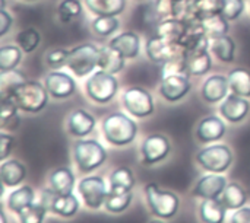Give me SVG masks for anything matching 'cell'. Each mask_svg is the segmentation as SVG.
Segmentation results:
<instances>
[{
    "instance_id": "cell-1",
    "label": "cell",
    "mask_w": 250,
    "mask_h": 223,
    "mask_svg": "<svg viewBox=\"0 0 250 223\" xmlns=\"http://www.w3.org/2000/svg\"><path fill=\"white\" fill-rule=\"evenodd\" d=\"M101 127L105 142L117 148L130 145L138 134V124L125 112H111L105 115Z\"/></svg>"
},
{
    "instance_id": "cell-2",
    "label": "cell",
    "mask_w": 250,
    "mask_h": 223,
    "mask_svg": "<svg viewBox=\"0 0 250 223\" xmlns=\"http://www.w3.org/2000/svg\"><path fill=\"white\" fill-rule=\"evenodd\" d=\"M10 98L16 102L18 108L28 114L41 112L51 98L45 85L38 80H26L19 85Z\"/></svg>"
},
{
    "instance_id": "cell-3",
    "label": "cell",
    "mask_w": 250,
    "mask_h": 223,
    "mask_svg": "<svg viewBox=\"0 0 250 223\" xmlns=\"http://www.w3.org/2000/svg\"><path fill=\"white\" fill-rule=\"evenodd\" d=\"M107 150L94 139H79L73 145V159L82 174H89L107 161Z\"/></svg>"
},
{
    "instance_id": "cell-4",
    "label": "cell",
    "mask_w": 250,
    "mask_h": 223,
    "mask_svg": "<svg viewBox=\"0 0 250 223\" xmlns=\"http://www.w3.org/2000/svg\"><path fill=\"white\" fill-rule=\"evenodd\" d=\"M120 83L117 77L108 72L104 70H95L85 82V93L86 96L100 105L111 102L117 92H119Z\"/></svg>"
},
{
    "instance_id": "cell-5",
    "label": "cell",
    "mask_w": 250,
    "mask_h": 223,
    "mask_svg": "<svg viewBox=\"0 0 250 223\" xmlns=\"http://www.w3.org/2000/svg\"><path fill=\"white\" fill-rule=\"evenodd\" d=\"M145 197L151 213L160 219H171L179 212V196L173 191L160 188L155 183L145 186Z\"/></svg>"
},
{
    "instance_id": "cell-6",
    "label": "cell",
    "mask_w": 250,
    "mask_h": 223,
    "mask_svg": "<svg viewBox=\"0 0 250 223\" xmlns=\"http://www.w3.org/2000/svg\"><path fill=\"white\" fill-rule=\"evenodd\" d=\"M100 50L101 48L94 42H82L73 47L72 50H69L66 67L76 77H85L88 74H92L98 67Z\"/></svg>"
},
{
    "instance_id": "cell-7",
    "label": "cell",
    "mask_w": 250,
    "mask_h": 223,
    "mask_svg": "<svg viewBox=\"0 0 250 223\" xmlns=\"http://www.w3.org/2000/svg\"><path fill=\"white\" fill-rule=\"evenodd\" d=\"M196 162L207 172L224 174L233 164V152L227 145L211 143L196 153Z\"/></svg>"
},
{
    "instance_id": "cell-8",
    "label": "cell",
    "mask_w": 250,
    "mask_h": 223,
    "mask_svg": "<svg viewBox=\"0 0 250 223\" xmlns=\"http://www.w3.org/2000/svg\"><path fill=\"white\" fill-rule=\"evenodd\" d=\"M40 203L47 209L48 213H54L64 219L73 218L79 210V200L73 193L59 194L51 187L41 191Z\"/></svg>"
},
{
    "instance_id": "cell-9",
    "label": "cell",
    "mask_w": 250,
    "mask_h": 223,
    "mask_svg": "<svg viewBox=\"0 0 250 223\" xmlns=\"http://www.w3.org/2000/svg\"><path fill=\"white\" fill-rule=\"evenodd\" d=\"M122 102L125 110L136 118H146L155 111V102L151 92L141 86L127 88L123 92Z\"/></svg>"
},
{
    "instance_id": "cell-10",
    "label": "cell",
    "mask_w": 250,
    "mask_h": 223,
    "mask_svg": "<svg viewBox=\"0 0 250 223\" xmlns=\"http://www.w3.org/2000/svg\"><path fill=\"white\" fill-rule=\"evenodd\" d=\"M78 191L85 203L86 207L92 210H98L105 204L107 196H108V187L103 177L100 175H89L79 181Z\"/></svg>"
},
{
    "instance_id": "cell-11",
    "label": "cell",
    "mask_w": 250,
    "mask_h": 223,
    "mask_svg": "<svg viewBox=\"0 0 250 223\" xmlns=\"http://www.w3.org/2000/svg\"><path fill=\"white\" fill-rule=\"evenodd\" d=\"M171 150V143L167 136L154 133L144 139L141 145V156L142 162L146 165H157L163 162Z\"/></svg>"
},
{
    "instance_id": "cell-12",
    "label": "cell",
    "mask_w": 250,
    "mask_h": 223,
    "mask_svg": "<svg viewBox=\"0 0 250 223\" xmlns=\"http://www.w3.org/2000/svg\"><path fill=\"white\" fill-rule=\"evenodd\" d=\"M145 53L151 61L164 64L170 58H173L182 53H186V50L180 44H174V42L166 41L157 35H152L145 44Z\"/></svg>"
},
{
    "instance_id": "cell-13",
    "label": "cell",
    "mask_w": 250,
    "mask_h": 223,
    "mask_svg": "<svg viewBox=\"0 0 250 223\" xmlns=\"http://www.w3.org/2000/svg\"><path fill=\"white\" fill-rule=\"evenodd\" d=\"M44 85L50 96L54 99H67L76 92L75 79L69 73H64L62 70L50 72L44 79Z\"/></svg>"
},
{
    "instance_id": "cell-14",
    "label": "cell",
    "mask_w": 250,
    "mask_h": 223,
    "mask_svg": "<svg viewBox=\"0 0 250 223\" xmlns=\"http://www.w3.org/2000/svg\"><path fill=\"white\" fill-rule=\"evenodd\" d=\"M192 91V83L189 74H174L163 77L160 83V95L167 102H179L189 95Z\"/></svg>"
},
{
    "instance_id": "cell-15",
    "label": "cell",
    "mask_w": 250,
    "mask_h": 223,
    "mask_svg": "<svg viewBox=\"0 0 250 223\" xmlns=\"http://www.w3.org/2000/svg\"><path fill=\"white\" fill-rule=\"evenodd\" d=\"M227 184H229L227 178L223 174L209 172L208 175H204L198 180V183L193 188V196L201 200L220 199L223 191L226 190Z\"/></svg>"
},
{
    "instance_id": "cell-16",
    "label": "cell",
    "mask_w": 250,
    "mask_h": 223,
    "mask_svg": "<svg viewBox=\"0 0 250 223\" xmlns=\"http://www.w3.org/2000/svg\"><path fill=\"white\" fill-rule=\"evenodd\" d=\"M224 118L218 115H208L202 118L198 126L195 136L202 145H209V143H217L226 136V124L223 121Z\"/></svg>"
},
{
    "instance_id": "cell-17",
    "label": "cell",
    "mask_w": 250,
    "mask_h": 223,
    "mask_svg": "<svg viewBox=\"0 0 250 223\" xmlns=\"http://www.w3.org/2000/svg\"><path fill=\"white\" fill-rule=\"evenodd\" d=\"M220 114L221 117L231 123V124H239L243 120H246V117L250 112V102L248 98L239 96L236 93H230L220 105Z\"/></svg>"
},
{
    "instance_id": "cell-18",
    "label": "cell",
    "mask_w": 250,
    "mask_h": 223,
    "mask_svg": "<svg viewBox=\"0 0 250 223\" xmlns=\"http://www.w3.org/2000/svg\"><path fill=\"white\" fill-rule=\"evenodd\" d=\"M95 126H97L95 117L91 112H88L86 110H82V108L73 110L67 115V120H66L67 133L70 136H73V137H78V139L86 137L89 133H92Z\"/></svg>"
},
{
    "instance_id": "cell-19",
    "label": "cell",
    "mask_w": 250,
    "mask_h": 223,
    "mask_svg": "<svg viewBox=\"0 0 250 223\" xmlns=\"http://www.w3.org/2000/svg\"><path fill=\"white\" fill-rule=\"evenodd\" d=\"M229 91H230V85L227 76L212 74L204 82L201 89V96L208 104H218L229 96Z\"/></svg>"
},
{
    "instance_id": "cell-20",
    "label": "cell",
    "mask_w": 250,
    "mask_h": 223,
    "mask_svg": "<svg viewBox=\"0 0 250 223\" xmlns=\"http://www.w3.org/2000/svg\"><path fill=\"white\" fill-rule=\"evenodd\" d=\"M108 45L116 48L126 60H133L141 53V37L133 31H125L114 35Z\"/></svg>"
},
{
    "instance_id": "cell-21",
    "label": "cell",
    "mask_w": 250,
    "mask_h": 223,
    "mask_svg": "<svg viewBox=\"0 0 250 223\" xmlns=\"http://www.w3.org/2000/svg\"><path fill=\"white\" fill-rule=\"evenodd\" d=\"M186 28H188V23L171 16V18H167V19H163L157 23L155 26V32L154 35L166 39V41H170V42H174V44H180L183 37H185V32H186Z\"/></svg>"
},
{
    "instance_id": "cell-22",
    "label": "cell",
    "mask_w": 250,
    "mask_h": 223,
    "mask_svg": "<svg viewBox=\"0 0 250 223\" xmlns=\"http://www.w3.org/2000/svg\"><path fill=\"white\" fill-rule=\"evenodd\" d=\"M0 178L4 187H18L26 178V167L18 159L1 161L0 165Z\"/></svg>"
},
{
    "instance_id": "cell-23",
    "label": "cell",
    "mask_w": 250,
    "mask_h": 223,
    "mask_svg": "<svg viewBox=\"0 0 250 223\" xmlns=\"http://www.w3.org/2000/svg\"><path fill=\"white\" fill-rule=\"evenodd\" d=\"M186 61L189 76H204L212 69V57L209 50L186 51Z\"/></svg>"
},
{
    "instance_id": "cell-24",
    "label": "cell",
    "mask_w": 250,
    "mask_h": 223,
    "mask_svg": "<svg viewBox=\"0 0 250 223\" xmlns=\"http://www.w3.org/2000/svg\"><path fill=\"white\" fill-rule=\"evenodd\" d=\"M50 187L59 194H70L75 187V174L67 167L56 168L48 175Z\"/></svg>"
},
{
    "instance_id": "cell-25",
    "label": "cell",
    "mask_w": 250,
    "mask_h": 223,
    "mask_svg": "<svg viewBox=\"0 0 250 223\" xmlns=\"http://www.w3.org/2000/svg\"><path fill=\"white\" fill-rule=\"evenodd\" d=\"M126 58L113 47L108 44L105 47H101L100 50V60H98V69L108 72L111 74H117L125 69Z\"/></svg>"
},
{
    "instance_id": "cell-26",
    "label": "cell",
    "mask_w": 250,
    "mask_h": 223,
    "mask_svg": "<svg viewBox=\"0 0 250 223\" xmlns=\"http://www.w3.org/2000/svg\"><path fill=\"white\" fill-rule=\"evenodd\" d=\"M227 215V207L220 199L202 200L199 204V218L202 223H224Z\"/></svg>"
},
{
    "instance_id": "cell-27",
    "label": "cell",
    "mask_w": 250,
    "mask_h": 223,
    "mask_svg": "<svg viewBox=\"0 0 250 223\" xmlns=\"http://www.w3.org/2000/svg\"><path fill=\"white\" fill-rule=\"evenodd\" d=\"M236 41L227 34L211 39V53L223 63H233L236 58Z\"/></svg>"
},
{
    "instance_id": "cell-28",
    "label": "cell",
    "mask_w": 250,
    "mask_h": 223,
    "mask_svg": "<svg viewBox=\"0 0 250 223\" xmlns=\"http://www.w3.org/2000/svg\"><path fill=\"white\" fill-rule=\"evenodd\" d=\"M95 16H119L126 9V0H83Z\"/></svg>"
},
{
    "instance_id": "cell-29",
    "label": "cell",
    "mask_w": 250,
    "mask_h": 223,
    "mask_svg": "<svg viewBox=\"0 0 250 223\" xmlns=\"http://www.w3.org/2000/svg\"><path fill=\"white\" fill-rule=\"evenodd\" d=\"M108 184H110L108 187L110 191H119V193L132 191L135 187V175L130 168L119 167L110 174Z\"/></svg>"
},
{
    "instance_id": "cell-30",
    "label": "cell",
    "mask_w": 250,
    "mask_h": 223,
    "mask_svg": "<svg viewBox=\"0 0 250 223\" xmlns=\"http://www.w3.org/2000/svg\"><path fill=\"white\" fill-rule=\"evenodd\" d=\"M220 200L227 207V210L234 212L237 209L245 207V204L248 202V194H246V190L240 184L230 183V184H227L226 190L223 191Z\"/></svg>"
},
{
    "instance_id": "cell-31",
    "label": "cell",
    "mask_w": 250,
    "mask_h": 223,
    "mask_svg": "<svg viewBox=\"0 0 250 223\" xmlns=\"http://www.w3.org/2000/svg\"><path fill=\"white\" fill-rule=\"evenodd\" d=\"M229 85L231 93L250 98V72L245 67H234L229 72Z\"/></svg>"
},
{
    "instance_id": "cell-32",
    "label": "cell",
    "mask_w": 250,
    "mask_h": 223,
    "mask_svg": "<svg viewBox=\"0 0 250 223\" xmlns=\"http://www.w3.org/2000/svg\"><path fill=\"white\" fill-rule=\"evenodd\" d=\"M35 199V193L32 190V187L29 186H22L19 188H16L15 191H12L7 197V207L10 212L19 215L23 209H26L28 206H31L34 203Z\"/></svg>"
},
{
    "instance_id": "cell-33",
    "label": "cell",
    "mask_w": 250,
    "mask_h": 223,
    "mask_svg": "<svg viewBox=\"0 0 250 223\" xmlns=\"http://www.w3.org/2000/svg\"><path fill=\"white\" fill-rule=\"evenodd\" d=\"M201 23H202L207 35L211 39L223 37V35H227L229 29H230V20H227L221 13L212 15V16H207V18L201 19Z\"/></svg>"
},
{
    "instance_id": "cell-34",
    "label": "cell",
    "mask_w": 250,
    "mask_h": 223,
    "mask_svg": "<svg viewBox=\"0 0 250 223\" xmlns=\"http://www.w3.org/2000/svg\"><path fill=\"white\" fill-rule=\"evenodd\" d=\"M23 51L16 44H6L0 47V72H9L15 70L21 60H22Z\"/></svg>"
},
{
    "instance_id": "cell-35",
    "label": "cell",
    "mask_w": 250,
    "mask_h": 223,
    "mask_svg": "<svg viewBox=\"0 0 250 223\" xmlns=\"http://www.w3.org/2000/svg\"><path fill=\"white\" fill-rule=\"evenodd\" d=\"M91 28L95 35L101 38H108L119 31L120 20L117 16H95L91 22Z\"/></svg>"
},
{
    "instance_id": "cell-36",
    "label": "cell",
    "mask_w": 250,
    "mask_h": 223,
    "mask_svg": "<svg viewBox=\"0 0 250 223\" xmlns=\"http://www.w3.org/2000/svg\"><path fill=\"white\" fill-rule=\"evenodd\" d=\"M26 80L28 79L25 77V74L16 69L9 70V72H0V95H1V98L10 96L15 92V89Z\"/></svg>"
},
{
    "instance_id": "cell-37",
    "label": "cell",
    "mask_w": 250,
    "mask_h": 223,
    "mask_svg": "<svg viewBox=\"0 0 250 223\" xmlns=\"http://www.w3.org/2000/svg\"><path fill=\"white\" fill-rule=\"evenodd\" d=\"M133 200V194L132 191H126V193H119V191H108L107 200H105V210L108 213H123L132 203Z\"/></svg>"
},
{
    "instance_id": "cell-38",
    "label": "cell",
    "mask_w": 250,
    "mask_h": 223,
    "mask_svg": "<svg viewBox=\"0 0 250 223\" xmlns=\"http://www.w3.org/2000/svg\"><path fill=\"white\" fill-rule=\"evenodd\" d=\"M16 44L21 47V50L25 54H29L35 51L41 44V34L35 28H25L18 32L16 35Z\"/></svg>"
},
{
    "instance_id": "cell-39",
    "label": "cell",
    "mask_w": 250,
    "mask_h": 223,
    "mask_svg": "<svg viewBox=\"0 0 250 223\" xmlns=\"http://www.w3.org/2000/svg\"><path fill=\"white\" fill-rule=\"evenodd\" d=\"M82 3L81 0H62L59 7H57V15L59 19L64 23L79 18L82 15Z\"/></svg>"
},
{
    "instance_id": "cell-40",
    "label": "cell",
    "mask_w": 250,
    "mask_h": 223,
    "mask_svg": "<svg viewBox=\"0 0 250 223\" xmlns=\"http://www.w3.org/2000/svg\"><path fill=\"white\" fill-rule=\"evenodd\" d=\"M192 6L198 20H201L207 16L221 13L223 0H192Z\"/></svg>"
},
{
    "instance_id": "cell-41",
    "label": "cell",
    "mask_w": 250,
    "mask_h": 223,
    "mask_svg": "<svg viewBox=\"0 0 250 223\" xmlns=\"http://www.w3.org/2000/svg\"><path fill=\"white\" fill-rule=\"evenodd\" d=\"M18 105L16 102L7 96V98H1V108H0V120H1V127L6 129H12L13 130V126L12 123L13 121H19V117H18Z\"/></svg>"
},
{
    "instance_id": "cell-42",
    "label": "cell",
    "mask_w": 250,
    "mask_h": 223,
    "mask_svg": "<svg viewBox=\"0 0 250 223\" xmlns=\"http://www.w3.org/2000/svg\"><path fill=\"white\" fill-rule=\"evenodd\" d=\"M161 74H163V77L174 76V74H188L186 53H182V54H179V56L170 58L168 61H166V63L163 64Z\"/></svg>"
},
{
    "instance_id": "cell-43",
    "label": "cell",
    "mask_w": 250,
    "mask_h": 223,
    "mask_svg": "<svg viewBox=\"0 0 250 223\" xmlns=\"http://www.w3.org/2000/svg\"><path fill=\"white\" fill-rule=\"evenodd\" d=\"M47 213V209L41 203H32L31 206L23 209L18 216L21 223H42Z\"/></svg>"
},
{
    "instance_id": "cell-44",
    "label": "cell",
    "mask_w": 250,
    "mask_h": 223,
    "mask_svg": "<svg viewBox=\"0 0 250 223\" xmlns=\"http://www.w3.org/2000/svg\"><path fill=\"white\" fill-rule=\"evenodd\" d=\"M245 0H223V6H221V15L233 22V20H237L243 12H245Z\"/></svg>"
},
{
    "instance_id": "cell-45",
    "label": "cell",
    "mask_w": 250,
    "mask_h": 223,
    "mask_svg": "<svg viewBox=\"0 0 250 223\" xmlns=\"http://www.w3.org/2000/svg\"><path fill=\"white\" fill-rule=\"evenodd\" d=\"M67 57H69V50L54 48L45 54L44 60H45L47 67H50L51 70H60L62 67L67 64Z\"/></svg>"
},
{
    "instance_id": "cell-46",
    "label": "cell",
    "mask_w": 250,
    "mask_h": 223,
    "mask_svg": "<svg viewBox=\"0 0 250 223\" xmlns=\"http://www.w3.org/2000/svg\"><path fill=\"white\" fill-rule=\"evenodd\" d=\"M13 143H15V139L12 134H7V133H1V152H0V159L1 161H6L9 153L12 152L13 149Z\"/></svg>"
},
{
    "instance_id": "cell-47",
    "label": "cell",
    "mask_w": 250,
    "mask_h": 223,
    "mask_svg": "<svg viewBox=\"0 0 250 223\" xmlns=\"http://www.w3.org/2000/svg\"><path fill=\"white\" fill-rule=\"evenodd\" d=\"M13 25V18L6 9H0V37H4Z\"/></svg>"
},
{
    "instance_id": "cell-48",
    "label": "cell",
    "mask_w": 250,
    "mask_h": 223,
    "mask_svg": "<svg viewBox=\"0 0 250 223\" xmlns=\"http://www.w3.org/2000/svg\"><path fill=\"white\" fill-rule=\"evenodd\" d=\"M231 223H250V207H242L231 215Z\"/></svg>"
},
{
    "instance_id": "cell-49",
    "label": "cell",
    "mask_w": 250,
    "mask_h": 223,
    "mask_svg": "<svg viewBox=\"0 0 250 223\" xmlns=\"http://www.w3.org/2000/svg\"><path fill=\"white\" fill-rule=\"evenodd\" d=\"M0 218H1V223H7V221H6V215H4L3 212L0 213Z\"/></svg>"
},
{
    "instance_id": "cell-50",
    "label": "cell",
    "mask_w": 250,
    "mask_h": 223,
    "mask_svg": "<svg viewBox=\"0 0 250 223\" xmlns=\"http://www.w3.org/2000/svg\"><path fill=\"white\" fill-rule=\"evenodd\" d=\"M148 223H166V222H163V221H161V219L158 218V219H152V221H149Z\"/></svg>"
},
{
    "instance_id": "cell-51",
    "label": "cell",
    "mask_w": 250,
    "mask_h": 223,
    "mask_svg": "<svg viewBox=\"0 0 250 223\" xmlns=\"http://www.w3.org/2000/svg\"><path fill=\"white\" fill-rule=\"evenodd\" d=\"M23 1H35V0H23Z\"/></svg>"
},
{
    "instance_id": "cell-52",
    "label": "cell",
    "mask_w": 250,
    "mask_h": 223,
    "mask_svg": "<svg viewBox=\"0 0 250 223\" xmlns=\"http://www.w3.org/2000/svg\"><path fill=\"white\" fill-rule=\"evenodd\" d=\"M138 1H146V0H138Z\"/></svg>"
}]
</instances>
